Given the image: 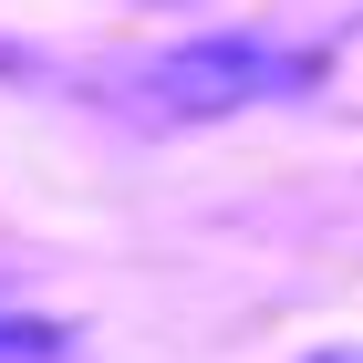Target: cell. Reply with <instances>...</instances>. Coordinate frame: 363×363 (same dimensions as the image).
<instances>
[{
    "mask_svg": "<svg viewBox=\"0 0 363 363\" xmlns=\"http://www.w3.org/2000/svg\"><path fill=\"white\" fill-rule=\"evenodd\" d=\"M301 73L291 52H270L259 31H208V42H177L156 73H145V104L156 114H239L259 94H280Z\"/></svg>",
    "mask_w": 363,
    "mask_h": 363,
    "instance_id": "cell-1",
    "label": "cell"
},
{
    "mask_svg": "<svg viewBox=\"0 0 363 363\" xmlns=\"http://www.w3.org/2000/svg\"><path fill=\"white\" fill-rule=\"evenodd\" d=\"M0 363H52V333L42 322H0Z\"/></svg>",
    "mask_w": 363,
    "mask_h": 363,
    "instance_id": "cell-2",
    "label": "cell"
}]
</instances>
